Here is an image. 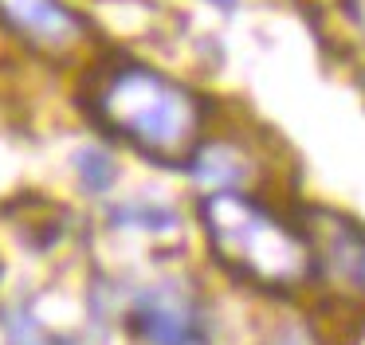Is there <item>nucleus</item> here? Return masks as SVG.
<instances>
[{"label": "nucleus", "instance_id": "nucleus-6", "mask_svg": "<svg viewBox=\"0 0 365 345\" xmlns=\"http://www.w3.org/2000/svg\"><path fill=\"white\" fill-rule=\"evenodd\" d=\"M75 169H79L83 185H87L91 192H103V188H110V180H114V161H110V153H103V149H79Z\"/></svg>", "mask_w": 365, "mask_h": 345}, {"label": "nucleus", "instance_id": "nucleus-7", "mask_svg": "<svg viewBox=\"0 0 365 345\" xmlns=\"http://www.w3.org/2000/svg\"><path fill=\"white\" fill-rule=\"evenodd\" d=\"M4 326H9V341L12 345H48L51 337H43L40 334V326H36L32 318H28V314H9V318H4Z\"/></svg>", "mask_w": 365, "mask_h": 345}, {"label": "nucleus", "instance_id": "nucleus-8", "mask_svg": "<svg viewBox=\"0 0 365 345\" xmlns=\"http://www.w3.org/2000/svg\"><path fill=\"white\" fill-rule=\"evenodd\" d=\"M271 345H318V341L307 334V326H283L271 337Z\"/></svg>", "mask_w": 365, "mask_h": 345}, {"label": "nucleus", "instance_id": "nucleus-5", "mask_svg": "<svg viewBox=\"0 0 365 345\" xmlns=\"http://www.w3.org/2000/svg\"><path fill=\"white\" fill-rule=\"evenodd\" d=\"M192 169H197V177L216 192V188H236L240 172H244V161L236 157V149L200 145L197 153H192Z\"/></svg>", "mask_w": 365, "mask_h": 345}, {"label": "nucleus", "instance_id": "nucleus-3", "mask_svg": "<svg viewBox=\"0 0 365 345\" xmlns=\"http://www.w3.org/2000/svg\"><path fill=\"white\" fill-rule=\"evenodd\" d=\"M130 334L145 345H208L205 306L189 287H153L130 310Z\"/></svg>", "mask_w": 365, "mask_h": 345}, {"label": "nucleus", "instance_id": "nucleus-2", "mask_svg": "<svg viewBox=\"0 0 365 345\" xmlns=\"http://www.w3.org/2000/svg\"><path fill=\"white\" fill-rule=\"evenodd\" d=\"M200 224L212 243V255L236 279H247L263 290H294L318 267L310 235L291 227L255 196L216 188L208 200H200Z\"/></svg>", "mask_w": 365, "mask_h": 345}, {"label": "nucleus", "instance_id": "nucleus-1", "mask_svg": "<svg viewBox=\"0 0 365 345\" xmlns=\"http://www.w3.org/2000/svg\"><path fill=\"white\" fill-rule=\"evenodd\" d=\"M83 106L106 133L165 165L192 161L208 114L205 98L192 86L122 55L103 59L87 75Z\"/></svg>", "mask_w": 365, "mask_h": 345}, {"label": "nucleus", "instance_id": "nucleus-4", "mask_svg": "<svg viewBox=\"0 0 365 345\" xmlns=\"http://www.w3.org/2000/svg\"><path fill=\"white\" fill-rule=\"evenodd\" d=\"M0 20L43 55H67L87 39V20L63 0H0Z\"/></svg>", "mask_w": 365, "mask_h": 345}]
</instances>
